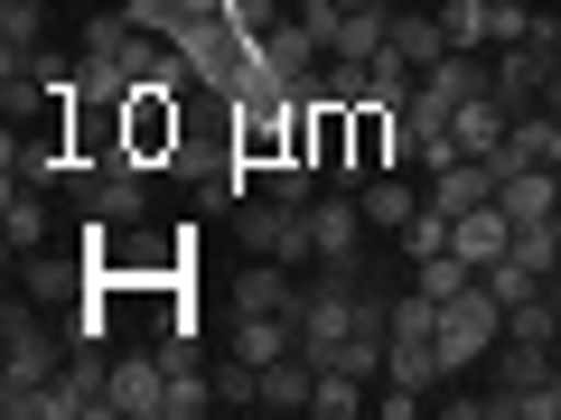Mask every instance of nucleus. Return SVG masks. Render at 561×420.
<instances>
[{
  "label": "nucleus",
  "instance_id": "nucleus-17",
  "mask_svg": "<svg viewBox=\"0 0 561 420\" xmlns=\"http://www.w3.org/2000/svg\"><path fill=\"white\" fill-rule=\"evenodd\" d=\"M309 401H319V355L262 364V411H309Z\"/></svg>",
  "mask_w": 561,
  "mask_h": 420
},
{
  "label": "nucleus",
  "instance_id": "nucleus-30",
  "mask_svg": "<svg viewBox=\"0 0 561 420\" xmlns=\"http://www.w3.org/2000/svg\"><path fill=\"white\" fill-rule=\"evenodd\" d=\"M534 10H552V0H534Z\"/></svg>",
  "mask_w": 561,
  "mask_h": 420
},
{
  "label": "nucleus",
  "instance_id": "nucleus-5",
  "mask_svg": "<svg viewBox=\"0 0 561 420\" xmlns=\"http://www.w3.org/2000/svg\"><path fill=\"white\" fill-rule=\"evenodd\" d=\"M319 66H328V38L300 20V10H290L280 28H262V75H272L280 94H300V103H309V94H319Z\"/></svg>",
  "mask_w": 561,
  "mask_h": 420
},
{
  "label": "nucleus",
  "instance_id": "nucleus-8",
  "mask_svg": "<svg viewBox=\"0 0 561 420\" xmlns=\"http://www.w3.org/2000/svg\"><path fill=\"white\" fill-rule=\"evenodd\" d=\"M365 206H356V187H319L309 197V261H365Z\"/></svg>",
  "mask_w": 561,
  "mask_h": 420
},
{
  "label": "nucleus",
  "instance_id": "nucleus-29",
  "mask_svg": "<svg viewBox=\"0 0 561 420\" xmlns=\"http://www.w3.org/2000/svg\"><path fill=\"white\" fill-rule=\"evenodd\" d=\"M402 10H440V0H402Z\"/></svg>",
  "mask_w": 561,
  "mask_h": 420
},
{
  "label": "nucleus",
  "instance_id": "nucleus-15",
  "mask_svg": "<svg viewBox=\"0 0 561 420\" xmlns=\"http://www.w3.org/2000/svg\"><path fill=\"white\" fill-rule=\"evenodd\" d=\"M393 57L412 66V75H431L440 57H459V47H449V28H440V10H393Z\"/></svg>",
  "mask_w": 561,
  "mask_h": 420
},
{
  "label": "nucleus",
  "instance_id": "nucleus-18",
  "mask_svg": "<svg viewBox=\"0 0 561 420\" xmlns=\"http://www.w3.org/2000/svg\"><path fill=\"white\" fill-rule=\"evenodd\" d=\"M234 355L253 364H280V355H300V318H234Z\"/></svg>",
  "mask_w": 561,
  "mask_h": 420
},
{
  "label": "nucleus",
  "instance_id": "nucleus-19",
  "mask_svg": "<svg viewBox=\"0 0 561 420\" xmlns=\"http://www.w3.org/2000/svg\"><path fill=\"white\" fill-rule=\"evenodd\" d=\"M47 38V0H0V66H28Z\"/></svg>",
  "mask_w": 561,
  "mask_h": 420
},
{
  "label": "nucleus",
  "instance_id": "nucleus-28",
  "mask_svg": "<svg viewBox=\"0 0 561 420\" xmlns=\"http://www.w3.org/2000/svg\"><path fill=\"white\" fill-rule=\"evenodd\" d=\"M552 168H561V113H552Z\"/></svg>",
  "mask_w": 561,
  "mask_h": 420
},
{
  "label": "nucleus",
  "instance_id": "nucleus-11",
  "mask_svg": "<svg viewBox=\"0 0 561 420\" xmlns=\"http://www.w3.org/2000/svg\"><path fill=\"white\" fill-rule=\"evenodd\" d=\"M496 187H505V168H496V160H449V168H431L421 206H440V215L459 224L468 206H496Z\"/></svg>",
  "mask_w": 561,
  "mask_h": 420
},
{
  "label": "nucleus",
  "instance_id": "nucleus-31",
  "mask_svg": "<svg viewBox=\"0 0 561 420\" xmlns=\"http://www.w3.org/2000/svg\"><path fill=\"white\" fill-rule=\"evenodd\" d=\"M552 10H561V0H552Z\"/></svg>",
  "mask_w": 561,
  "mask_h": 420
},
{
  "label": "nucleus",
  "instance_id": "nucleus-12",
  "mask_svg": "<svg viewBox=\"0 0 561 420\" xmlns=\"http://www.w3.org/2000/svg\"><path fill=\"white\" fill-rule=\"evenodd\" d=\"M47 187H28V178H10L0 187V243H10V261H28V253H47Z\"/></svg>",
  "mask_w": 561,
  "mask_h": 420
},
{
  "label": "nucleus",
  "instance_id": "nucleus-14",
  "mask_svg": "<svg viewBox=\"0 0 561 420\" xmlns=\"http://www.w3.org/2000/svg\"><path fill=\"white\" fill-rule=\"evenodd\" d=\"M496 206H505L515 224H552V215H561V168H505Z\"/></svg>",
  "mask_w": 561,
  "mask_h": 420
},
{
  "label": "nucleus",
  "instance_id": "nucleus-16",
  "mask_svg": "<svg viewBox=\"0 0 561 420\" xmlns=\"http://www.w3.org/2000/svg\"><path fill=\"white\" fill-rule=\"evenodd\" d=\"M449 243H459V253L486 271V261H505V253H515V215H505V206H468V215L449 224Z\"/></svg>",
  "mask_w": 561,
  "mask_h": 420
},
{
  "label": "nucleus",
  "instance_id": "nucleus-13",
  "mask_svg": "<svg viewBox=\"0 0 561 420\" xmlns=\"http://www.w3.org/2000/svg\"><path fill=\"white\" fill-rule=\"evenodd\" d=\"M356 206H365V224H375V234H402V224L421 215V187H412V168H383V178L356 187Z\"/></svg>",
  "mask_w": 561,
  "mask_h": 420
},
{
  "label": "nucleus",
  "instance_id": "nucleus-10",
  "mask_svg": "<svg viewBox=\"0 0 561 420\" xmlns=\"http://www.w3.org/2000/svg\"><path fill=\"white\" fill-rule=\"evenodd\" d=\"M94 253H84V243H76V253H28L20 261V290H28V300H57V308H76V300H94Z\"/></svg>",
  "mask_w": 561,
  "mask_h": 420
},
{
  "label": "nucleus",
  "instance_id": "nucleus-27",
  "mask_svg": "<svg viewBox=\"0 0 561 420\" xmlns=\"http://www.w3.org/2000/svg\"><path fill=\"white\" fill-rule=\"evenodd\" d=\"M234 20H243V28H253V38H262V28H280V20H290V10H280V0H234Z\"/></svg>",
  "mask_w": 561,
  "mask_h": 420
},
{
  "label": "nucleus",
  "instance_id": "nucleus-4",
  "mask_svg": "<svg viewBox=\"0 0 561 420\" xmlns=\"http://www.w3.org/2000/svg\"><path fill=\"white\" fill-rule=\"evenodd\" d=\"M234 243H243V253H262V261H290V271H300V261H309V206L243 197V206H234Z\"/></svg>",
  "mask_w": 561,
  "mask_h": 420
},
{
  "label": "nucleus",
  "instance_id": "nucleus-26",
  "mask_svg": "<svg viewBox=\"0 0 561 420\" xmlns=\"http://www.w3.org/2000/svg\"><path fill=\"white\" fill-rule=\"evenodd\" d=\"M478 280H486V290H496V300H505V308H515V300H534V290H552V280H542V271H524V261H515V253H505V261H486V271H478Z\"/></svg>",
  "mask_w": 561,
  "mask_h": 420
},
{
  "label": "nucleus",
  "instance_id": "nucleus-24",
  "mask_svg": "<svg viewBox=\"0 0 561 420\" xmlns=\"http://www.w3.org/2000/svg\"><path fill=\"white\" fill-rule=\"evenodd\" d=\"M319 168H309V160H272V168H262V197H280V206H309V197H319Z\"/></svg>",
  "mask_w": 561,
  "mask_h": 420
},
{
  "label": "nucleus",
  "instance_id": "nucleus-20",
  "mask_svg": "<svg viewBox=\"0 0 561 420\" xmlns=\"http://www.w3.org/2000/svg\"><path fill=\"white\" fill-rule=\"evenodd\" d=\"M440 28H449V47H459V57H486V47H496L486 0H440Z\"/></svg>",
  "mask_w": 561,
  "mask_h": 420
},
{
  "label": "nucleus",
  "instance_id": "nucleus-3",
  "mask_svg": "<svg viewBox=\"0 0 561 420\" xmlns=\"http://www.w3.org/2000/svg\"><path fill=\"white\" fill-rule=\"evenodd\" d=\"M496 346H505V300L486 290V280H468L459 300L440 308V364H449V383H459L468 364H486Z\"/></svg>",
  "mask_w": 561,
  "mask_h": 420
},
{
  "label": "nucleus",
  "instance_id": "nucleus-2",
  "mask_svg": "<svg viewBox=\"0 0 561 420\" xmlns=\"http://www.w3.org/2000/svg\"><path fill=\"white\" fill-rule=\"evenodd\" d=\"M187 150V94H160V84H140L122 103V160L131 168H179Z\"/></svg>",
  "mask_w": 561,
  "mask_h": 420
},
{
  "label": "nucleus",
  "instance_id": "nucleus-1",
  "mask_svg": "<svg viewBox=\"0 0 561 420\" xmlns=\"http://www.w3.org/2000/svg\"><path fill=\"white\" fill-rule=\"evenodd\" d=\"M57 364H66V327H47L38 300H10L0 308V411L38 383H57Z\"/></svg>",
  "mask_w": 561,
  "mask_h": 420
},
{
  "label": "nucleus",
  "instance_id": "nucleus-6",
  "mask_svg": "<svg viewBox=\"0 0 561 420\" xmlns=\"http://www.w3.org/2000/svg\"><path fill=\"white\" fill-rule=\"evenodd\" d=\"M76 197H84V215L113 224V234L122 224H150V168H131V160L122 168H76Z\"/></svg>",
  "mask_w": 561,
  "mask_h": 420
},
{
  "label": "nucleus",
  "instance_id": "nucleus-25",
  "mask_svg": "<svg viewBox=\"0 0 561 420\" xmlns=\"http://www.w3.org/2000/svg\"><path fill=\"white\" fill-rule=\"evenodd\" d=\"M393 253H402V261H431V253H449V215H440V206H421V215L393 234Z\"/></svg>",
  "mask_w": 561,
  "mask_h": 420
},
{
  "label": "nucleus",
  "instance_id": "nucleus-21",
  "mask_svg": "<svg viewBox=\"0 0 561 420\" xmlns=\"http://www.w3.org/2000/svg\"><path fill=\"white\" fill-rule=\"evenodd\" d=\"M505 337H524V346H561V300H552V290L515 300V308H505Z\"/></svg>",
  "mask_w": 561,
  "mask_h": 420
},
{
  "label": "nucleus",
  "instance_id": "nucleus-23",
  "mask_svg": "<svg viewBox=\"0 0 561 420\" xmlns=\"http://www.w3.org/2000/svg\"><path fill=\"white\" fill-rule=\"evenodd\" d=\"M197 411H225V401H216V374H197V364H169V420H197Z\"/></svg>",
  "mask_w": 561,
  "mask_h": 420
},
{
  "label": "nucleus",
  "instance_id": "nucleus-7",
  "mask_svg": "<svg viewBox=\"0 0 561 420\" xmlns=\"http://www.w3.org/2000/svg\"><path fill=\"white\" fill-rule=\"evenodd\" d=\"M290 308H300V280H290V261L243 253L234 280H225V318H290Z\"/></svg>",
  "mask_w": 561,
  "mask_h": 420
},
{
  "label": "nucleus",
  "instance_id": "nucleus-22",
  "mask_svg": "<svg viewBox=\"0 0 561 420\" xmlns=\"http://www.w3.org/2000/svg\"><path fill=\"white\" fill-rule=\"evenodd\" d=\"M412 280H421V290H431V300H459V290H468V280H478V261H468L459 253V243H449V253H431V261H412Z\"/></svg>",
  "mask_w": 561,
  "mask_h": 420
},
{
  "label": "nucleus",
  "instance_id": "nucleus-9",
  "mask_svg": "<svg viewBox=\"0 0 561 420\" xmlns=\"http://www.w3.org/2000/svg\"><path fill=\"white\" fill-rule=\"evenodd\" d=\"M113 420H169V355H113Z\"/></svg>",
  "mask_w": 561,
  "mask_h": 420
}]
</instances>
